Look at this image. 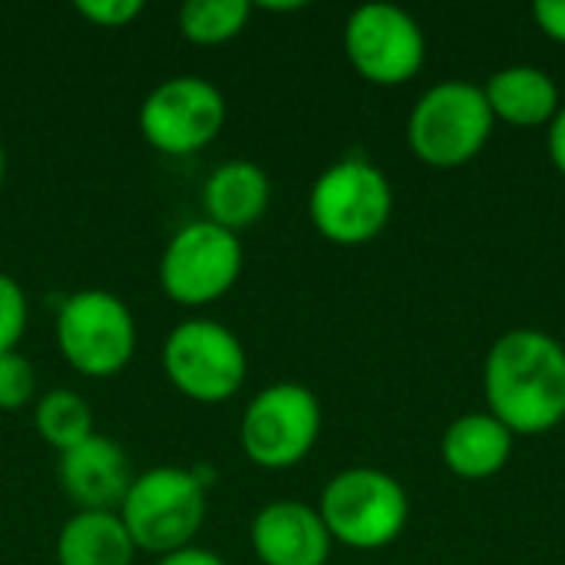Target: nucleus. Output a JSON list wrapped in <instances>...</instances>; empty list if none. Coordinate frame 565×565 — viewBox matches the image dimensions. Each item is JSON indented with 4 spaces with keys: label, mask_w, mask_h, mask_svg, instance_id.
Masks as SVG:
<instances>
[{
    "label": "nucleus",
    "mask_w": 565,
    "mask_h": 565,
    "mask_svg": "<svg viewBox=\"0 0 565 565\" xmlns=\"http://www.w3.org/2000/svg\"><path fill=\"white\" fill-rule=\"evenodd\" d=\"M487 414L513 437H540L565 420V348L536 331L516 328L497 338L483 364Z\"/></svg>",
    "instance_id": "1"
},
{
    "label": "nucleus",
    "mask_w": 565,
    "mask_h": 565,
    "mask_svg": "<svg viewBox=\"0 0 565 565\" xmlns=\"http://www.w3.org/2000/svg\"><path fill=\"white\" fill-rule=\"evenodd\" d=\"M116 513L136 550L169 556L192 546L205 523V480L185 467H152L136 473Z\"/></svg>",
    "instance_id": "2"
},
{
    "label": "nucleus",
    "mask_w": 565,
    "mask_h": 565,
    "mask_svg": "<svg viewBox=\"0 0 565 565\" xmlns=\"http://www.w3.org/2000/svg\"><path fill=\"white\" fill-rule=\"evenodd\" d=\"M493 122L483 86L447 79L414 103L407 146L430 169H460L483 152L493 136Z\"/></svg>",
    "instance_id": "3"
},
{
    "label": "nucleus",
    "mask_w": 565,
    "mask_h": 565,
    "mask_svg": "<svg viewBox=\"0 0 565 565\" xmlns=\"http://www.w3.org/2000/svg\"><path fill=\"white\" fill-rule=\"evenodd\" d=\"M136 318L129 305L103 288L73 291L56 315V344L63 361L93 381L116 377L136 358Z\"/></svg>",
    "instance_id": "4"
},
{
    "label": "nucleus",
    "mask_w": 565,
    "mask_h": 565,
    "mask_svg": "<svg viewBox=\"0 0 565 565\" xmlns=\"http://www.w3.org/2000/svg\"><path fill=\"white\" fill-rule=\"evenodd\" d=\"M394 192L387 175L367 159H341L328 166L308 195V215L321 238L341 248L374 242L391 222Z\"/></svg>",
    "instance_id": "5"
},
{
    "label": "nucleus",
    "mask_w": 565,
    "mask_h": 565,
    "mask_svg": "<svg viewBox=\"0 0 565 565\" xmlns=\"http://www.w3.org/2000/svg\"><path fill=\"white\" fill-rule=\"evenodd\" d=\"M318 513L331 540L351 550H384L404 533L411 500L391 473L351 467L328 480Z\"/></svg>",
    "instance_id": "6"
},
{
    "label": "nucleus",
    "mask_w": 565,
    "mask_h": 565,
    "mask_svg": "<svg viewBox=\"0 0 565 565\" xmlns=\"http://www.w3.org/2000/svg\"><path fill=\"white\" fill-rule=\"evenodd\" d=\"M162 371L182 397L195 404H225L245 384L248 354L232 328L192 318L169 331L162 344Z\"/></svg>",
    "instance_id": "7"
},
{
    "label": "nucleus",
    "mask_w": 565,
    "mask_h": 565,
    "mask_svg": "<svg viewBox=\"0 0 565 565\" xmlns=\"http://www.w3.org/2000/svg\"><path fill=\"white\" fill-rule=\"evenodd\" d=\"M321 404L305 384H271L258 391L238 424L245 457L262 470L298 467L318 444Z\"/></svg>",
    "instance_id": "8"
},
{
    "label": "nucleus",
    "mask_w": 565,
    "mask_h": 565,
    "mask_svg": "<svg viewBox=\"0 0 565 565\" xmlns=\"http://www.w3.org/2000/svg\"><path fill=\"white\" fill-rule=\"evenodd\" d=\"M242 262L238 235L199 218L169 238L159 258V288L182 308H205L235 288Z\"/></svg>",
    "instance_id": "9"
},
{
    "label": "nucleus",
    "mask_w": 565,
    "mask_h": 565,
    "mask_svg": "<svg viewBox=\"0 0 565 565\" xmlns=\"http://www.w3.org/2000/svg\"><path fill=\"white\" fill-rule=\"evenodd\" d=\"M225 126V96L205 76H169L139 106V132L162 156H192Z\"/></svg>",
    "instance_id": "10"
},
{
    "label": "nucleus",
    "mask_w": 565,
    "mask_h": 565,
    "mask_svg": "<svg viewBox=\"0 0 565 565\" xmlns=\"http://www.w3.org/2000/svg\"><path fill=\"white\" fill-rule=\"evenodd\" d=\"M348 63L374 86H401L414 79L427 56L420 23L394 3H364L344 23Z\"/></svg>",
    "instance_id": "11"
},
{
    "label": "nucleus",
    "mask_w": 565,
    "mask_h": 565,
    "mask_svg": "<svg viewBox=\"0 0 565 565\" xmlns=\"http://www.w3.org/2000/svg\"><path fill=\"white\" fill-rule=\"evenodd\" d=\"M331 543L321 513L298 500H275L252 520V550L262 565H328Z\"/></svg>",
    "instance_id": "12"
},
{
    "label": "nucleus",
    "mask_w": 565,
    "mask_h": 565,
    "mask_svg": "<svg viewBox=\"0 0 565 565\" xmlns=\"http://www.w3.org/2000/svg\"><path fill=\"white\" fill-rule=\"evenodd\" d=\"M136 473L126 450L93 434L73 450L60 454V487L76 503V510H119Z\"/></svg>",
    "instance_id": "13"
},
{
    "label": "nucleus",
    "mask_w": 565,
    "mask_h": 565,
    "mask_svg": "<svg viewBox=\"0 0 565 565\" xmlns=\"http://www.w3.org/2000/svg\"><path fill=\"white\" fill-rule=\"evenodd\" d=\"M271 202V182L268 172L252 162V159H232L222 162L202 185V212L205 222L225 228V232H242L255 225Z\"/></svg>",
    "instance_id": "14"
},
{
    "label": "nucleus",
    "mask_w": 565,
    "mask_h": 565,
    "mask_svg": "<svg viewBox=\"0 0 565 565\" xmlns=\"http://www.w3.org/2000/svg\"><path fill=\"white\" fill-rule=\"evenodd\" d=\"M483 96L490 103L493 119H503V122L520 126V129L546 126L559 113V86H556V79L546 70L526 66V63L497 70L487 79Z\"/></svg>",
    "instance_id": "15"
},
{
    "label": "nucleus",
    "mask_w": 565,
    "mask_h": 565,
    "mask_svg": "<svg viewBox=\"0 0 565 565\" xmlns=\"http://www.w3.org/2000/svg\"><path fill=\"white\" fill-rule=\"evenodd\" d=\"M513 454V434L493 414H463L444 434V463L460 480L497 477Z\"/></svg>",
    "instance_id": "16"
},
{
    "label": "nucleus",
    "mask_w": 565,
    "mask_h": 565,
    "mask_svg": "<svg viewBox=\"0 0 565 565\" xmlns=\"http://www.w3.org/2000/svg\"><path fill=\"white\" fill-rule=\"evenodd\" d=\"M136 553L116 510H76L56 533L60 565H132Z\"/></svg>",
    "instance_id": "17"
},
{
    "label": "nucleus",
    "mask_w": 565,
    "mask_h": 565,
    "mask_svg": "<svg viewBox=\"0 0 565 565\" xmlns=\"http://www.w3.org/2000/svg\"><path fill=\"white\" fill-rule=\"evenodd\" d=\"M33 427L43 437V444L60 450V454L73 450L76 444H83V440H89L96 434L89 404L70 387H53L36 401Z\"/></svg>",
    "instance_id": "18"
},
{
    "label": "nucleus",
    "mask_w": 565,
    "mask_h": 565,
    "mask_svg": "<svg viewBox=\"0 0 565 565\" xmlns=\"http://www.w3.org/2000/svg\"><path fill=\"white\" fill-rule=\"evenodd\" d=\"M252 17L248 0H192L179 7V33L195 46H218L235 40Z\"/></svg>",
    "instance_id": "19"
},
{
    "label": "nucleus",
    "mask_w": 565,
    "mask_h": 565,
    "mask_svg": "<svg viewBox=\"0 0 565 565\" xmlns=\"http://www.w3.org/2000/svg\"><path fill=\"white\" fill-rule=\"evenodd\" d=\"M26 321H30L26 291L20 288L17 278L0 271V354L17 351V344L26 334Z\"/></svg>",
    "instance_id": "20"
},
{
    "label": "nucleus",
    "mask_w": 565,
    "mask_h": 565,
    "mask_svg": "<svg viewBox=\"0 0 565 565\" xmlns=\"http://www.w3.org/2000/svg\"><path fill=\"white\" fill-rule=\"evenodd\" d=\"M36 394V374L33 364L20 354H0V411H20Z\"/></svg>",
    "instance_id": "21"
},
{
    "label": "nucleus",
    "mask_w": 565,
    "mask_h": 565,
    "mask_svg": "<svg viewBox=\"0 0 565 565\" xmlns=\"http://www.w3.org/2000/svg\"><path fill=\"white\" fill-rule=\"evenodd\" d=\"M73 10L83 20H89L93 26L119 30V26L132 23L146 7H142V0H79Z\"/></svg>",
    "instance_id": "22"
},
{
    "label": "nucleus",
    "mask_w": 565,
    "mask_h": 565,
    "mask_svg": "<svg viewBox=\"0 0 565 565\" xmlns=\"http://www.w3.org/2000/svg\"><path fill=\"white\" fill-rule=\"evenodd\" d=\"M533 20L550 40L565 43V0H536L533 3Z\"/></svg>",
    "instance_id": "23"
},
{
    "label": "nucleus",
    "mask_w": 565,
    "mask_h": 565,
    "mask_svg": "<svg viewBox=\"0 0 565 565\" xmlns=\"http://www.w3.org/2000/svg\"><path fill=\"white\" fill-rule=\"evenodd\" d=\"M156 565H228L218 553L212 550H199V546H185V550H175L169 556H159Z\"/></svg>",
    "instance_id": "24"
},
{
    "label": "nucleus",
    "mask_w": 565,
    "mask_h": 565,
    "mask_svg": "<svg viewBox=\"0 0 565 565\" xmlns=\"http://www.w3.org/2000/svg\"><path fill=\"white\" fill-rule=\"evenodd\" d=\"M550 159L565 179V106H559L556 119L550 122Z\"/></svg>",
    "instance_id": "25"
},
{
    "label": "nucleus",
    "mask_w": 565,
    "mask_h": 565,
    "mask_svg": "<svg viewBox=\"0 0 565 565\" xmlns=\"http://www.w3.org/2000/svg\"><path fill=\"white\" fill-rule=\"evenodd\" d=\"M265 10H301V3H265Z\"/></svg>",
    "instance_id": "26"
},
{
    "label": "nucleus",
    "mask_w": 565,
    "mask_h": 565,
    "mask_svg": "<svg viewBox=\"0 0 565 565\" xmlns=\"http://www.w3.org/2000/svg\"><path fill=\"white\" fill-rule=\"evenodd\" d=\"M3 175H7V152L0 146V189H3Z\"/></svg>",
    "instance_id": "27"
}]
</instances>
